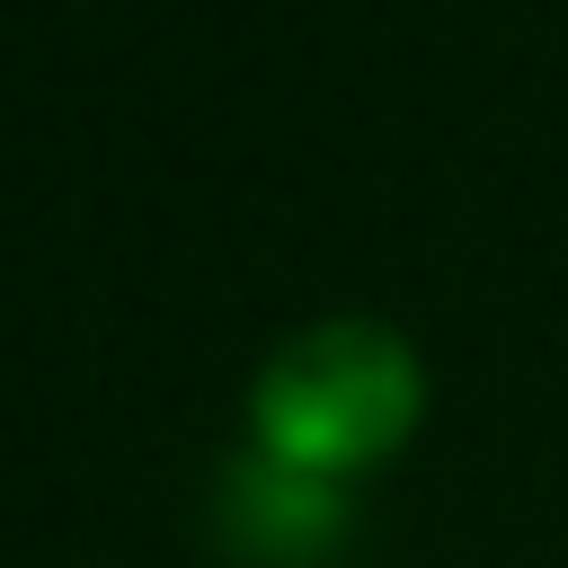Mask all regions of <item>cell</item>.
Listing matches in <instances>:
<instances>
[{
	"label": "cell",
	"mask_w": 568,
	"mask_h": 568,
	"mask_svg": "<svg viewBox=\"0 0 568 568\" xmlns=\"http://www.w3.org/2000/svg\"><path fill=\"white\" fill-rule=\"evenodd\" d=\"M426 408V364L390 320H311L293 328L257 382H248V426L257 453L328 479L355 462H382Z\"/></svg>",
	"instance_id": "obj_1"
}]
</instances>
